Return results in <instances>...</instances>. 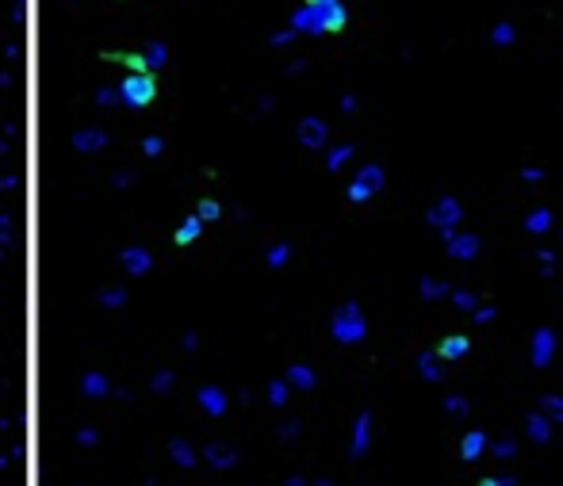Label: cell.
Here are the masks:
<instances>
[{"label":"cell","mask_w":563,"mask_h":486,"mask_svg":"<svg viewBox=\"0 0 563 486\" xmlns=\"http://www.w3.org/2000/svg\"><path fill=\"white\" fill-rule=\"evenodd\" d=\"M288 383L299 387V391H311V387H314V371L303 368V364H296V368H288Z\"/></svg>","instance_id":"15"},{"label":"cell","mask_w":563,"mask_h":486,"mask_svg":"<svg viewBox=\"0 0 563 486\" xmlns=\"http://www.w3.org/2000/svg\"><path fill=\"white\" fill-rule=\"evenodd\" d=\"M475 238H456L452 241V257H475Z\"/></svg>","instance_id":"23"},{"label":"cell","mask_w":563,"mask_h":486,"mask_svg":"<svg viewBox=\"0 0 563 486\" xmlns=\"http://www.w3.org/2000/svg\"><path fill=\"white\" fill-rule=\"evenodd\" d=\"M96 441H100V436H96V429H81V433H77V444H81V448H92Z\"/></svg>","instance_id":"29"},{"label":"cell","mask_w":563,"mask_h":486,"mask_svg":"<svg viewBox=\"0 0 563 486\" xmlns=\"http://www.w3.org/2000/svg\"><path fill=\"white\" fill-rule=\"evenodd\" d=\"M380 188H383V173L375 165H364L361 176L353 180V188H349V199H353V203H364V199L375 196Z\"/></svg>","instance_id":"3"},{"label":"cell","mask_w":563,"mask_h":486,"mask_svg":"<svg viewBox=\"0 0 563 486\" xmlns=\"http://www.w3.org/2000/svg\"><path fill=\"white\" fill-rule=\"evenodd\" d=\"M448 410H452V414H464L468 406H464V399H448Z\"/></svg>","instance_id":"34"},{"label":"cell","mask_w":563,"mask_h":486,"mask_svg":"<svg viewBox=\"0 0 563 486\" xmlns=\"http://www.w3.org/2000/svg\"><path fill=\"white\" fill-rule=\"evenodd\" d=\"M69 145L77 153H100L104 145H108V131H104V127H85V131H77L69 138Z\"/></svg>","instance_id":"5"},{"label":"cell","mask_w":563,"mask_h":486,"mask_svg":"<svg viewBox=\"0 0 563 486\" xmlns=\"http://www.w3.org/2000/svg\"><path fill=\"white\" fill-rule=\"evenodd\" d=\"M330 329H333V337H338L341 345H356L364 337V318H361V310H356V303H345L338 314H333V322H330Z\"/></svg>","instance_id":"2"},{"label":"cell","mask_w":563,"mask_h":486,"mask_svg":"<svg viewBox=\"0 0 563 486\" xmlns=\"http://www.w3.org/2000/svg\"><path fill=\"white\" fill-rule=\"evenodd\" d=\"M291 257V249L288 245H272V253H268V269H280L284 261Z\"/></svg>","instance_id":"27"},{"label":"cell","mask_w":563,"mask_h":486,"mask_svg":"<svg viewBox=\"0 0 563 486\" xmlns=\"http://www.w3.org/2000/svg\"><path fill=\"white\" fill-rule=\"evenodd\" d=\"M456 218H460V203H456V199H440V210L433 207V222H440V226H452Z\"/></svg>","instance_id":"16"},{"label":"cell","mask_w":563,"mask_h":486,"mask_svg":"<svg viewBox=\"0 0 563 486\" xmlns=\"http://www.w3.org/2000/svg\"><path fill=\"white\" fill-rule=\"evenodd\" d=\"M456 303H460V306H468V310H471V306H475V299H471V295H464V291H456Z\"/></svg>","instance_id":"33"},{"label":"cell","mask_w":563,"mask_h":486,"mask_svg":"<svg viewBox=\"0 0 563 486\" xmlns=\"http://www.w3.org/2000/svg\"><path fill=\"white\" fill-rule=\"evenodd\" d=\"M169 456H173L176 467H195V452L184 441H169Z\"/></svg>","instance_id":"14"},{"label":"cell","mask_w":563,"mask_h":486,"mask_svg":"<svg viewBox=\"0 0 563 486\" xmlns=\"http://www.w3.org/2000/svg\"><path fill=\"white\" fill-rule=\"evenodd\" d=\"M525 226H529V230H533V234H544V230H548V226H552V215H548V210H533Z\"/></svg>","instance_id":"21"},{"label":"cell","mask_w":563,"mask_h":486,"mask_svg":"<svg viewBox=\"0 0 563 486\" xmlns=\"http://www.w3.org/2000/svg\"><path fill=\"white\" fill-rule=\"evenodd\" d=\"M96 103H100V108L119 103V85H116V88H100V92H96Z\"/></svg>","instance_id":"28"},{"label":"cell","mask_w":563,"mask_h":486,"mask_svg":"<svg viewBox=\"0 0 563 486\" xmlns=\"http://www.w3.org/2000/svg\"><path fill=\"white\" fill-rule=\"evenodd\" d=\"M96 303H100L104 310H123L127 306V287H100L96 291Z\"/></svg>","instance_id":"13"},{"label":"cell","mask_w":563,"mask_h":486,"mask_svg":"<svg viewBox=\"0 0 563 486\" xmlns=\"http://www.w3.org/2000/svg\"><path fill=\"white\" fill-rule=\"evenodd\" d=\"M468 348H471L468 337H464V334H452V337H445V341L437 345V356H445V360H460Z\"/></svg>","instance_id":"11"},{"label":"cell","mask_w":563,"mask_h":486,"mask_svg":"<svg viewBox=\"0 0 563 486\" xmlns=\"http://www.w3.org/2000/svg\"><path fill=\"white\" fill-rule=\"evenodd\" d=\"M349 157H353V145H338V150L330 153V161H326V165H330V169H341Z\"/></svg>","instance_id":"25"},{"label":"cell","mask_w":563,"mask_h":486,"mask_svg":"<svg viewBox=\"0 0 563 486\" xmlns=\"http://www.w3.org/2000/svg\"><path fill=\"white\" fill-rule=\"evenodd\" d=\"M195 399H200V410L207 417H223L226 414V394L218 391V387H200V394H195Z\"/></svg>","instance_id":"6"},{"label":"cell","mask_w":563,"mask_h":486,"mask_svg":"<svg viewBox=\"0 0 563 486\" xmlns=\"http://www.w3.org/2000/svg\"><path fill=\"white\" fill-rule=\"evenodd\" d=\"M142 54H146V62H150V69H153V73H161V69L169 66V46L161 43V38L146 43V46H142Z\"/></svg>","instance_id":"12"},{"label":"cell","mask_w":563,"mask_h":486,"mask_svg":"<svg viewBox=\"0 0 563 486\" xmlns=\"http://www.w3.org/2000/svg\"><path fill=\"white\" fill-rule=\"evenodd\" d=\"M483 441H487L483 433H471L468 441L460 444V456H464V459H475V456H479V448H483Z\"/></svg>","instance_id":"20"},{"label":"cell","mask_w":563,"mask_h":486,"mask_svg":"<svg viewBox=\"0 0 563 486\" xmlns=\"http://www.w3.org/2000/svg\"><path fill=\"white\" fill-rule=\"evenodd\" d=\"M119 264H123L127 276H146V272L153 269V257H150V249H142V245H127L123 253H119Z\"/></svg>","instance_id":"4"},{"label":"cell","mask_w":563,"mask_h":486,"mask_svg":"<svg viewBox=\"0 0 563 486\" xmlns=\"http://www.w3.org/2000/svg\"><path fill=\"white\" fill-rule=\"evenodd\" d=\"M299 142H303L307 150H318V145L326 142V123L322 119H303V123H299Z\"/></svg>","instance_id":"9"},{"label":"cell","mask_w":563,"mask_h":486,"mask_svg":"<svg viewBox=\"0 0 563 486\" xmlns=\"http://www.w3.org/2000/svg\"><path fill=\"white\" fill-rule=\"evenodd\" d=\"M173 379H176V371H158V376H153V394H165L169 387H173Z\"/></svg>","instance_id":"24"},{"label":"cell","mask_w":563,"mask_h":486,"mask_svg":"<svg viewBox=\"0 0 563 486\" xmlns=\"http://www.w3.org/2000/svg\"><path fill=\"white\" fill-rule=\"evenodd\" d=\"M200 234H203V218H200V215H188L184 222L176 226L173 241H176V245H192V241L200 238Z\"/></svg>","instance_id":"10"},{"label":"cell","mask_w":563,"mask_h":486,"mask_svg":"<svg viewBox=\"0 0 563 486\" xmlns=\"http://www.w3.org/2000/svg\"><path fill=\"white\" fill-rule=\"evenodd\" d=\"M142 153H146V157H161V153H165V142H161L158 134H146V138H142Z\"/></svg>","instance_id":"22"},{"label":"cell","mask_w":563,"mask_h":486,"mask_svg":"<svg viewBox=\"0 0 563 486\" xmlns=\"http://www.w3.org/2000/svg\"><path fill=\"white\" fill-rule=\"evenodd\" d=\"M195 215H200L203 222H215V218H223V207H218V199H200Z\"/></svg>","instance_id":"18"},{"label":"cell","mask_w":563,"mask_h":486,"mask_svg":"<svg viewBox=\"0 0 563 486\" xmlns=\"http://www.w3.org/2000/svg\"><path fill=\"white\" fill-rule=\"evenodd\" d=\"M288 379H276V383H268V402H272V406H284V402H288Z\"/></svg>","instance_id":"19"},{"label":"cell","mask_w":563,"mask_h":486,"mask_svg":"<svg viewBox=\"0 0 563 486\" xmlns=\"http://www.w3.org/2000/svg\"><path fill=\"white\" fill-rule=\"evenodd\" d=\"M81 394H85V399H108L111 394L108 376H104V371H85V376H81Z\"/></svg>","instance_id":"7"},{"label":"cell","mask_w":563,"mask_h":486,"mask_svg":"<svg viewBox=\"0 0 563 486\" xmlns=\"http://www.w3.org/2000/svg\"><path fill=\"white\" fill-rule=\"evenodd\" d=\"M529 429H533V441H548V425H544L541 417H533V421H529Z\"/></svg>","instance_id":"30"},{"label":"cell","mask_w":563,"mask_h":486,"mask_svg":"<svg viewBox=\"0 0 563 486\" xmlns=\"http://www.w3.org/2000/svg\"><path fill=\"white\" fill-rule=\"evenodd\" d=\"M153 100H158V73L130 69L119 80V103H127V108H150Z\"/></svg>","instance_id":"1"},{"label":"cell","mask_w":563,"mask_h":486,"mask_svg":"<svg viewBox=\"0 0 563 486\" xmlns=\"http://www.w3.org/2000/svg\"><path fill=\"white\" fill-rule=\"evenodd\" d=\"M544 410H548L552 417H559V421H563V399H544Z\"/></svg>","instance_id":"31"},{"label":"cell","mask_w":563,"mask_h":486,"mask_svg":"<svg viewBox=\"0 0 563 486\" xmlns=\"http://www.w3.org/2000/svg\"><path fill=\"white\" fill-rule=\"evenodd\" d=\"M364 436H368V414H361V421H356V444H353V456H361V452H364Z\"/></svg>","instance_id":"26"},{"label":"cell","mask_w":563,"mask_h":486,"mask_svg":"<svg viewBox=\"0 0 563 486\" xmlns=\"http://www.w3.org/2000/svg\"><path fill=\"white\" fill-rule=\"evenodd\" d=\"M548 352H552V334L541 329L536 334V348H533V364H548Z\"/></svg>","instance_id":"17"},{"label":"cell","mask_w":563,"mask_h":486,"mask_svg":"<svg viewBox=\"0 0 563 486\" xmlns=\"http://www.w3.org/2000/svg\"><path fill=\"white\" fill-rule=\"evenodd\" d=\"M510 38H513V31L506 27V23H502V27H494V43H502V46H506Z\"/></svg>","instance_id":"32"},{"label":"cell","mask_w":563,"mask_h":486,"mask_svg":"<svg viewBox=\"0 0 563 486\" xmlns=\"http://www.w3.org/2000/svg\"><path fill=\"white\" fill-rule=\"evenodd\" d=\"M203 459H207L211 467H218V471H226V467L238 464V452H234L230 444H207V448H203Z\"/></svg>","instance_id":"8"}]
</instances>
